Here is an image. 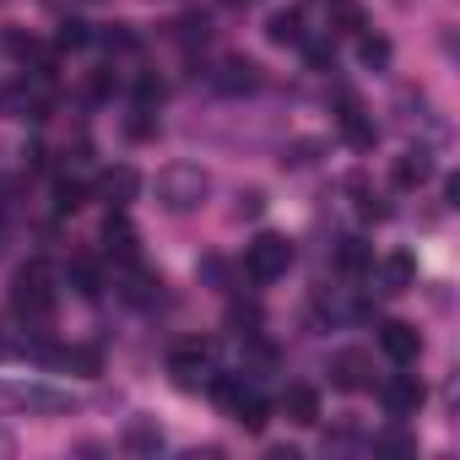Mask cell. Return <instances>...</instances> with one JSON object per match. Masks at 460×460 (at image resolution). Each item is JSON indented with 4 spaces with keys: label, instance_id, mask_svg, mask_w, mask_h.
I'll return each instance as SVG.
<instances>
[{
    "label": "cell",
    "instance_id": "d590c367",
    "mask_svg": "<svg viewBox=\"0 0 460 460\" xmlns=\"http://www.w3.org/2000/svg\"><path fill=\"white\" fill-rule=\"evenodd\" d=\"M227 6H239V12H244V6H255V0H227Z\"/></svg>",
    "mask_w": 460,
    "mask_h": 460
},
{
    "label": "cell",
    "instance_id": "cb8c5ba5",
    "mask_svg": "<svg viewBox=\"0 0 460 460\" xmlns=\"http://www.w3.org/2000/svg\"><path fill=\"white\" fill-rule=\"evenodd\" d=\"M98 39H103V49H109V55H136V33H130L125 22H114V28H103Z\"/></svg>",
    "mask_w": 460,
    "mask_h": 460
},
{
    "label": "cell",
    "instance_id": "3957f363",
    "mask_svg": "<svg viewBox=\"0 0 460 460\" xmlns=\"http://www.w3.org/2000/svg\"><path fill=\"white\" fill-rule=\"evenodd\" d=\"M211 390H217V401H222L227 411H234V422H239V428L261 433V428L271 422V401H266V395H261L244 374H227V379H217Z\"/></svg>",
    "mask_w": 460,
    "mask_h": 460
},
{
    "label": "cell",
    "instance_id": "9a60e30c",
    "mask_svg": "<svg viewBox=\"0 0 460 460\" xmlns=\"http://www.w3.org/2000/svg\"><path fill=\"white\" fill-rule=\"evenodd\" d=\"M379 282H385V293H406V288L417 282V261H411L406 250L385 255V261H379Z\"/></svg>",
    "mask_w": 460,
    "mask_h": 460
},
{
    "label": "cell",
    "instance_id": "f546056e",
    "mask_svg": "<svg viewBox=\"0 0 460 460\" xmlns=\"http://www.w3.org/2000/svg\"><path fill=\"white\" fill-rule=\"evenodd\" d=\"M109 93H114V71L103 66V71H93V76H87V98H93V103H103Z\"/></svg>",
    "mask_w": 460,
    "mask_h": 460
},
{
    "label": "cell",
    "instance_id": "4316f807",
    "mask_svg": "<svg viewBox=\"0 0 460 460\" xmlns=\"http://www.w3.org/2000/svg\"><path fill=\"white\" fill-rule=\"evenodd\" d=\"M125 136H130V141H146V136H157V119H152V109H136V114L125 119Z\"/></svg>",
    "mask_w": 460,
    "mask_h": 460
},
{
    "label": "cell",
    "instance_id": "836d02e7",
    "mask_svg": "<svg viewBox=\"0 0 460 460\" xmlns=\"http://www.w3.org/2000/svg\"><path fill=\"white\" fill-rule=\"evenodd\" d=\"M261 211H266V195L261 190H244L239 195V217H261Z\"/></svg>",
    "mask_w": 460,
    "mask_h": 460
},
{
    "label": "cell",
    "instance_id": "1f68e13d",
    "mask_svg": "<svg viewBox=\"0 0 460 460\" xmlns=\"http://www.w3.org/2000/svg\"><path fill=\"white\" fill-rule=\"evenodd\" d=\"M374 449H379V455H411L417 444H411L406 433H385V438H374Z\"/></svg>",
    "mask_w": 460,
    "mask_h": 460
},
{
    "label": "cell",
    "instance_id": "52a82bcc",
    "mask_svg": "<svg viewBox=\"0 0 460 460\" xmlns=\"http://www.w3.org/2000/svg\"><path fill=\"white\" fill-rule=\"evenodd\" d=\"M331 385L336 390H368L374 385V358L363 352V347H341V352H331Z\"/></svg>",
    "mask_w": 460,
    "mask_h": 460
},
{
    "label": "cell",
    "instance_id": "30bf717a",
    "mask_svg": "<svg viewBox=\"0 0 460 460\" xmlns=\"http://www.w3.org/2000/svg\"><path fill=\"white\" fill-rule=\"evenodd\" d=\"M0 406H39V411H71V395L44 385H0Z\"/></svg>",
    "mask_w": 460,
    "mask_h": 460
},
{
    "label": "cell",
    "instance_id": "4dcf8cb0",
    "mask_svg": "<svg viewBox=\"0 0 460 460\" xmlns=\"http://www.w3.org/2000/svg\"><path fill=\"white\" fill-rule=\"evenodd\" d=\"M152 103H163V82L157 76H141L136 82V109H152Z\"/></svg>",
    "mask_w": 460,
    "mask_h": 460
},
{
    "label": "cell",
    "instance_id": "6da1fadb",
    "mask_svg": "<svg viewBox=\"0 0 460 460\" xmlns=\"http://www.w3.org/2000/svg\"><path fill=\"white\" fill-rule=\"evenodd\" d=\"M55 271H49V261H28L22 271H17V282H12V309L28 320V325H49L55 320Z\"/></svg>",
    "mask_w": 460,
    "mask_h": 460
},
{
    "label": "cell",
    "instance_id": "7c38bea8",
    "mask_svg": "<svg viewBox=\"0 0 460 460\" xmlns=\"http://www.w3.org/2000/svg\"><path fill=\"white\" fill-rule=\"evenodd\" d=\"M277 406H282V417L298 422V428H314V422H320V390H314V385H288Z\"/></svg>",
    "mask_w": 460,
    "mask_h": 460
},
{
    "label": "cell",
    "instance_id": "484cf974",
    "mask_svg": "<svg viewBox=\"0 0 460 460\" xmlns=\"http://www.w3.org/2000/svg\"><path fill=\"white\" fill-rule=\"evenodd\" d=\"M125 449H136V455H152V449H163V433H157V428H146V422H136V428L125 433Z\"/></svg>",
    "mask_w": 460,
    "mask_h": 460
},
{
    "label": "cell",
    "instance_id": "83f0119b",
    "mask_svg": "<svg viewBox=\"0 0 460 460\" xmlns=\"http://www.w3.org/2000/svg\"><path fill=\"white\" fill-rule=\"evenodd\" d=\"M93 33H87V22H60V39H55V49H82Z\"/></svg>",
    "mask_w": 460,
    "mask_h": 460
},
{
    "label": "cell",
    "instance_id": "277c9868",
    "mask_svg": "<svg viewBox=\"0 0 460 460\" xmlns=\"http://www.w3.org/2000/svg\"><path fill=\"white\" fill-rule=\"evenodd\" d=\"M288 266H293V239H282V234H255V239L244 244V277H250L255 288L288 277Z\"/></svg>",
    "mask_w": 460,
    "mask_h": 460
},
{
    "label": "cell",
    "instance_id": "7402d4cb",
    "mask_svg": "<svg viewBox=\"0 0 460 460\" xmlns=\"http://www.w3.org/2000/svg\"><path fill=\"white\" fill-rule=\"evenodd\" d=\"M358 55H363V66L385 71V66H390V39H379V33H358Z\"/></svg>",
    "mask_w": 460,
    "mask_h": 460
},
{
    "label": "cell",
    "instance_id": "5b68a950",
    "mask_svg": "<svg viewBox=\"0 0 460 460\" xmlns=\"http://www.w3.org/2000/svg\"><path fill=\"white\" fill-rule=\"evenodd\" d=\"M211 358H217V347L200 341V336L173 341V352H168V374H173V385H179V390H200L206 374H211Z\"/></svg>",
    "mask_w": 460,
    "mask_h": 460
},
{
    "label": "cell",
    "instance_id": "d6a6232c",
    "mask_svg": "<svg viewBox=\"0 0 460 460\" xmlns=\"http://www.w3.org/2000/svg\"><path fill=\"white\" fill-rule=\"evenodd\" d=\"M227 320H234V325H250V331H255V325H261V309H255V304H234V309H227Z\"/></svg>",
    "mask_w": 460,
    "mask_h": 460
},
{
    "label": "cell",
    "instance_id": "8fae6325",
    "mask_svg": "<svg viewBox=\"0 0 460 460\" xmlns=\"http://www.w3.org/2000/svg\"><path fill=\"white\" fill-rule=\"evenodd\" d=\"M12 109H17V119H33V125H39V119H49V109H55V103H49L44 76H33V82L22 76V82L12 87Z\"/></svg>",
    "mask_w": 460,
    "mask_h": 460
},
{
    "label": "cell",
    "instance_id": "f1b7e54d",
    "mask_svg": "<svg viewBox=\"0 0 460 460\" xmlns=\"http://www.w3.org/2000/svg\"><path fill=\"white\" fill-rule=\"evenodd\" d=\"M179 39H184V44H206V39H211V22L195 12V17H184V22H179Z\"/></svg>",
    "mask_w": 460,
    "mask_h": 460
},
{
    "label": "cell",
    "instance_id": "9c48e42d",
    "mask_svg": "<svg viewBox=\"0 0 460 460\" xmlns=\"http://www.w3.org/2000/svg\"><path fill=\"white\" fill-rule=\"evenodd\" d=\"M379 401H385L390 417H417L422 411V379L417 374H390L379 385Z\"/></svg>",
    "mask_w": 460,
    "mask_h": 460
},
{
    "label": "cell",
    "instance_id": "ba28073f",
    "mask_svg": "<svg viewBox=\"0 0 460 460\" xmlns=\"http://www.w3.org/2000/svg\"><path fill=\"white\" fill-rule=\"evenodd\" d=\"M379 352H385L395 368H411V363L422 358V336H417V325H406V320H385V325H379Z\"/></svg>",
    "mask_w": 460,
    "mask_h": 460
},
{
    "label": "cell",
    "instance_id": "8992f818",
    "mask_svg": "<svg viewBox=\"0 0 460 460\" xmlns=\"http://www.w3.org/2000/svg\"><path fill=\"white\" fill-rule=\"evenodd\" d=\"M336 125H341V136H347V146H358V152H368L374 141H379V130H374V119L363 114V103L347 93V87H336Z\"/></svg>",
    "mask_w": 460,
    "mask_h": 460
},
{
    "label": "cell",
    "instance_id": "e575fe53",
    "mask_svg": "<svg viewBox=\"0 0 460 460\" xmlns=\"http://www.w3.org/2000/svg\"><path fill=\"white\" fill-rule=\"evenodd\" d=\"M0 250H6V217H0Z\"/></svg>",
    "mask_w": 460,
    "mask_h": 460
},
{
    "label": "cell",
    "instance_id": "4fadbf2b",
    "mask_svg": "<svg viewBox=\"0 0 460 460\" xmlns=\"http://www.w3.org/2000/svg\"><path fill=\"white\" fill-rule=\"evenodd\" d=\"M211 82H217L222 93H234V98H239V93H255V87H261V66H255V60H244V55H227V60H222V71H217Z\"/></svg>",
    "mask_w": 460,
    "mask_h": 460
},
{
    "label": "cell",
    "instance_id": "44dd1931",
    "mask_svg": "<svg viewBox=\"0 0 460 460\" xmlns=\"http://www.w3.org/2000/svg\"><path fill=\"white\" fill-rule=\"evenodd\" d=\"M347 190H352V200H358V217H363V222H385V217H390V206H385V195H374V190H368L363 179H352Z\"/></svg>",
    "mask_w": 460,
    "mask_h": 460
},
{
    "label": "cell",
    "instance_id": "ac0fdd59",
    "mask_svg": "<svg viewBox=\"0 0 460 460\" xmlns=\"http://www.w3.org/2000/svg\"><path fill=\"white\" fill-rule=\"evenodd\" d=\"M336 271H347V277L374 271V250H368L363 239H341V244H336Z\"/></svg>",
    "mask_w": 460,
    "mask_h": 460
},
{
    "label": "cell",
    "instance_id": "d4e9b609",
    "mask_svg": "<svg viewBox=\"0 0 460 460\" xmlns=\"http://www.w3.org/2000/svg\"><path fill=\"white\" fill-rule=\"evenodd\" d=\"M103 195H109V200H114V195L130 200V195H136V173H130V168H109V173H103Z\"/></svg>",
    "mask_w": 460,
    "mask_h": 460
},
{
    "label": "cell",
    "instance_id": "ffe728a7",
    "mask_svg": "<svg viewBox=\"0 0 460 460\" xmlns=\"http://www.w3.org/2000/svg\"><path fill=\"white\" fill-rule=\"evenodd\" d=\"M82 206H87V184L60 173V179H55V211H60V217H71V211H82Z\"/></svg>",
    "mask_w": 460,
    "mask_h": 460
},
{
    "label": "cell",
    "instance_id": "5bb4252c",
    "mask_svg": "<svg viewBox=\"0 0 460 460\" xmlns=\"http://www.w3.org/2000/svg\"><path fill=\"white\" fill-rule=\"evenodd\" d=\"M266 39L271 44H282V49H298L304 39H309V28H304V12H271V22H266Z\"/></svg>",
    "mask_w": 460,
    "mask_h": 460
},
{
    "label": "cell",
    "instance_id": "d6986e66",
    "mask_svg": "<svg viewBox=\"0 0 460 460\" xmlns=\"http://www.w3.org/2000/svg\"><path fill=\"white\" fill-rule=\"evenodd\" d=\"M428 173H433L428 152H406V157L395 163V184H401V190H417V184H428Z\"/></svg>",
    "mask_w": 460,
    "mask_h": 460
},
{
    "label": "cell",
    "instance_id": "e0dca14e",
    "mask_svg": "<svg viewBox=\"0 0 460 460\" xmlns=\"http://www.w3.org/2000/svg\"><path fill=\"white\" fill-rule=\"evenodd\" d=\"M103 244H109V255H119V266H130L136 261V227L125 217H109L103 222Z\"/></svg>",
    "mask_w": 460,
    "mask_h": 460
},
{
    "label": "cell",
    "instance_id": "603a6c76",
    "mask_svg": "<svg viewBox=\"0 0 460 460\" xmlns=\"http://www.w3.org/2000/svg\"><path fill=\"white\" fill-rule=\"evenodd\" d=\"M331 22H336V33L358 39V33H363V6H352V0H336V6H331Z\"/></svg>",
    "mask_w": 460,
    "mask_h": 460
},
{
    "label": "cell",
    "instance_id": "2e32d148",
    "mask_svg": "<svg viewBox=\"0 0 460 460\" xmlns=\"http://www.w3.org/2000/svg\"><path fill=\"white\" fill-rule=\"evenodd\" d=\"M66 282H71L82 298H98V293H103V271H98V261H93V255H71Z\"/></svg>",
    "mask_w": 460,
    "mask_h": 460
},
{
    "label": "cell",
    "instance_id": "7a4b0ae2",
    "mask_svg": "<svg viewBox=\"0 0 460 460\" xmlns=\"http://www.w3.org/2000/svg\"><path fill=\"white\" fill-rule=\"evenodd\" d=\"M157 206L163 211H173V217H184V211H195L200 200H206V190H211V179L195 168V163H168L163 173H157Z\"/></svg>",
    "mask_w": 460,
    "mask_h": 460
}]
</instances>
